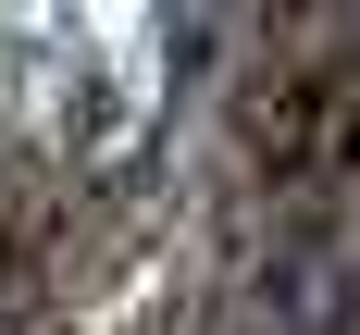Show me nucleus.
<instances>
[{
    "mask_svg": "<svg viewBox=\"0 0 360 335\" xmlns=\"http://www.w3.org/2000/svg\"><path fill=\"white\" fill-rule=\"evenodd\" d=\"M249 149L274 174H348L360 162V87L348 74H286L249 100Z\"/></svg>",
    "mask_w": 360,
    "mask_h": 335,
    "instance_id": "nucleus-1",
    "label": "nucleus"
}]
</instances>
